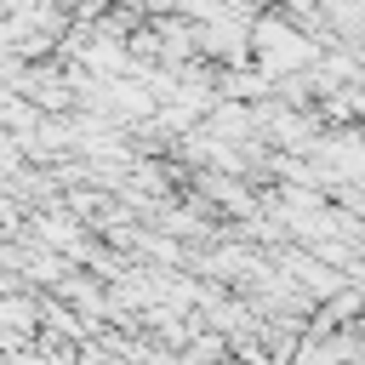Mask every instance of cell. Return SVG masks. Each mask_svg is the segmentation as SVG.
<instances>
[{"mask_svg": "<svg viewBox=\"0 0 365 365\" xmlns=\"http://www.w3.org/2000/svg\"><path fill=\"white\" fill-rule=\"evenodd\" d=\"M251 40H257V63H262V74H291V68H308L314 57H319V46L308 40V34H297L291 23H257L251 29Z\"/></svg>", "mask_w": 365, "mask_h": 365, "instance_id": "cell-1", "label": "cell"}, {"mask_svg": "<svg viewBox=\"0 0 365 365\" xmlns=\"http://www.w3.org/2000/svg\"><path fill=\"white\" fill-rule=\"evenodd\" d=\"M11 171H17V148H6V143H0V177H11Z\"/></svg>", "mask_w": 365, "mask_h": 365, "instance_id": "cell-2", "label": "cell"}]
</instances>
